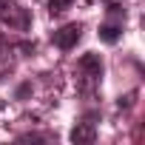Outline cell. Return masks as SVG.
I'll use <instances>...</instances> for the list:
<instances>
[{"label": "cell", "instance_id": "52a82bcc", "mask_svg": "<svg viewBox=\"0 0 145 145\" xmlns=\"http://www.w3.org/2000/svg\"><path fill=\"white\" fill-rule=\"evenodd\" d=\"M9 51V40H6V34H0V57H3Z\"/></svg>", "mask_w": 145, "mask_h": 145}, {"label": "cell", "instance_id": "3957f363", "mask_svg": "<svg viewBox=\"0 0 145 145\" xmlns=\"http://www.w3.org/2000/svg\"><path fill=\"white\" fill-rule=\"evenodd\" d=\"M122 23H125V9L111 3L105 9V23L100 26V40L103 43H117L120 34H122Z\"/></svg>", "mask_w": 145, "mask_h": 145}, {"label": "cell", "instance_id": "5b68a950", "mask_svg": "<svg viewBox=\"0 0 145 145\" xmlns=\"http://www.w3.org/2000/svg\"><path fill=\"white\" fill-rule=\"evenodd\" d=\"M94 139H97L94 122H77L74 131H71V142H77V145H91Z\"/></svg>", "mask_w": 145, "mask_h": 145}, {"label": "cell", "instance_id": "6da1fadb", "mask_svg": "<svg viewBox=\"0 0 145 145\" xmlns=\"http://www.w3.org/2000/svg\"><path fill=\"white\" fill-rule=\"evenodd\" d=\"M100 77H103V60L100 54L88 51L77 60V88L83 94H91L97 86H100Z\"/></svg>", "mask_w": 145, "mask_h": 145}, {"label": "cell", "instance_id": "8992f818", "mask_svg": "<svg viewBox=\"0 0 145 145\" xmlns=\"http://www.w3.org/2000/svg\"><path fill=\"white\" fill-rule=\"evenodd\" d=\"M71 3L74 0H48V14L54 17V14H63L65 9H71Z\"/></svg>", "mask_w": 145, "mask_h": 145}, {"label": "cell", "instance_id": "7a4b0ae2", "mask_svg": "<svg viewBox=\"0 0 145 145\" xmlns=\"http://www.w3.org/2000/svg\"><path fill=\"white\" fill-rule=\"evenodd\" d=\"M0 20L14 31H29V26H31L29 9H23L17 0H0Z\"/></svg>", "mask_w": 145, "mask_h": 145}, {"label": "cell", "instance_id": "277c9868", "mask_svg": "<svg viewBox=\"0 0 145 145\" xmlns=\"http://www.w3.org/2000/svg\"><path fill=\"white\" fill-rule=\"evenodd\" d=\"M80 37H83V26H80V23H65L63 29H57V31L51 34V43H54L57 48L68 51V48H74V46L80 43Z\"/></svg>", "mask_w": 145, "mask_h": 145}]
</instances>
